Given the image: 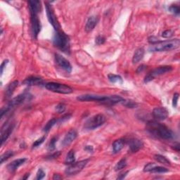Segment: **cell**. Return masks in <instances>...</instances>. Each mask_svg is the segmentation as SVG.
I'll use <instances>...</instances> for the list:
<instances>
[{
  "label": "cell",
  "instance_id": "6da1fadb",
  "mask_svg": "<svg viewBox=\"0 0 180 180\" xmlns=\"http://www.w3.org/2000/svg\"><path fill=\"white\" fill-rule=\"evenodd\" d=\"M148 130L151 134L165 140L172 139L175 135V133L168 127L156 121H151L148 123Z\"/></svg>",
  "mask_w": 180,
  "mask_h": 180
},
{
  "label": "cell",
  "instance_id": "7a4b0ae2",
  "mask_svg": "<svg viewBox=\"0 0 180 180\" xmlns=\"http://www.w3.org/2000/svg\"><path fill=\"white\" fill-rule=\"evenodd\" d=\"M53 43L54 46L64 53L69 54L70 51V39L64 32L56 30L53 37Z\"/></svg>",
  "mask_w": 180,
  "mask_h": 180
},
{
  "label": "cell",
  "instance_id": "3957f363",
  "mask_svg": "<svg viewBox=\"0 0 180 180\" xmlns=\"http://www.w3.org/2000/svg\"><path fill=\"white\" fill-rule=\"evenodd\" d=\"M180 40L179 39H175V40H170L168 41H164L154 44L149 49L151 51L161 52V51H168L171 50L176 49L179 47Z\"/></svg>",
  "mask_w": 180,
  "mask_h": 180
},
{
  "label": "cell",
  "instance_id": "277c9868",
  "mask_svg": "<svg viewBox=\"0 0 180 180\" xmlns=\"http://www.w3.org/2000/svg\"><path fill=\"white\" fill-rule=\"evenodd\" d=\"M106 122V117L102 114H97L86 120L84 125V128L86 130H94L98 128Z\"/></svg>",
  "mask_w": 180,
  "mask_h": 180
},
{
  "label": "cell",
  "instance_id": "5b68a950",
  "mask_svg": "<svg viewBox=\"0 0 180 180\" xmlns=\"http://www.w3.org/2000/svg\"><path fill=\"white\" fill-rule=\"evenodd\" d=\"M48 90L51 92L59 93V94H68L73 92L72 89L70 86H68L64 84H61L58 83H49L45 85Z\"/></svg>",
  "mask_w": 180,
  "mask_h": 180
},
{
  "label": "cell",
  "instance_id": "8992f818",
  "mask_svg": "<svg viewBox=\"0 0 180 180\" xmlns=\"http://www.w3.org/2000/svg\"><path fill=\"white\" fill-rule=\"evenodd\" d=\"M172 70V66L170 65H163V66H160L156 68V69L153 70L152 71L149 72L146 76L144 77V83H147L149 82L152 81L153 79H154L156 77L161 76L166 73V72H170Z\"/></svg>",
  "mask_w": 180,
  "mask_h": 180
},
{
  "label": "cell",
  "instance_id": "52a82bcc",
  "mask_svg": "<svg viewBox=\"0 0 180 180\" xmlns=\"http://www.w3.org/2000/svg\"><path fill=\"white\" fill-rule=\"evenodd\" d=\"M45 7H46V12L47 19L49 20L50 24H51V26H53V28L55 29V30H61V25L59 23L57 17L54 13L53 10V8L51 4L48 2L45 3Z\"/></svg>",
  "mask_w": 180,
  "mask_h": 180
},
{
  "label": "cell",
  "instance_id": "ba28073f",
  "mask_svg": "<svg viewBox=\"0 0 180 180\" xmlns=\"http://www.w3.org/2000/svg\"><path fill=\"white\" fill-rule=\"evenodd\" d=\"M89 160L86 159V160L80 161L77 163H73L70 164L69 167H68L65 170V173L67 175H76L78 174L79 172H80L82 170H83V168L85 167L87 164Z\"/></svg>",
  "mask_w": 180,
  "mask_h": 180
},
{
  "label": "cell",
  "instance_id": "9c48e42d",
  "mask_svg": "<svg viewBox=\"0 0 180 180\" xmlns=\"http://www.w3.org/2000/svg\"><path fill=\"white\" fill-rule=\"evenodd\" d=\"M30 21L32 35H33V38L37 39L39 33L41 31V28H42L40 20L39 19L37 14H30Z\"/></svg>",
  "mask_w": 180,
  "mask_h": 180
},
{
  "label": "cell",
  "instance_id": "30bf717a",
  "mask_svg": "<svg viewBox=\"0 0 180 180\" xmlns=\"http://www.w3.org/2000/svg\"><path fill=\"white\" fill-rule=\"evenodd\" d=\"M14 126L15 125L13 122H11V123L6 122L2 126L1 129V146L3 145V143L9 137L13 130Z\"/></svg>",
  "mask_w": 180,
  "mask_h": 180
},
{
  "label": "cell",
  "instance_id": "8fae6325",
  "mask_svg": "<svg viewBox=\"0 0 180 180\" xmlns=\"http://www.w3.org/2000/svg\"><path fill=\"white\" fill-rule=\"evenodd\" d=\"M55 61L59 67L68 72L72 71V65L66 58L58 54H55Z\"/></svg>",
  "mask_w": 180,
  "mask_h": 180
},
{
  "label": "cell",
  "instance_id": "7c38bea8",
  "mask_svg": "<svg viewBox=\"0 0 180 180\" xmlns=\"http://www.w3.org/2000/svg\"><path fill=\"white\" fill-rule=\"evenodd\" d=\"M30 97L28 93H23V94H20L19 96H17L16 97H14L9 101V103L8 104L7 106L10 109L14 108V107L19 106L20 104L23 103V102L28 99V97Z\"/></svg>",
  "mask_w": 180,
  "mask_h": 180
},
{
  "label": "cell",
  "instance_id": "4fadbf2b",
  "mask_svg": "<svg viewBox=\"0 0 180 180\" xmlns=\"http://www.w3.org/2000/svg\"><path fill=\"white\" fill-rule=\"evenodd\" d=\"M152 114L155 119L158 121L165 120L168 117V111L164 107H158L154 108Z\"/></svg>",
  "mask_w": 180,
  "mask_h": 180
},
{
  "label": "cell",
  "instance_id": "5bb4252c",
  "mask_svg": "<svg viewBox=\"0 0 180 180\" xmlns=\"http://www.w3.org/2000/svg\"><path fill=\"white\" fill-rule=\"evenodd\" d=\"M105 96H99L95 94H83L77 97V99L80 101H97L101 103L105 99Z\"/></svg>",
  "mask_w": 180,
  "mask_h": 180
},
{
  "label": "cell",
  "instance_id": "9a60e30c",
  "mask_svg": "<svg viewBox=\"0 0 180 180\" xmlns=\"http://www.w3.org/2000/svg\"><path fill=\"white\" fill-rule=\"evenodd\" d=\"M129 150L132 153H136L142 149L143 146V143L142 140L138 139H131L129 141Z\"/></svg>",
  "mask_w": 180,
  "mask_h": 180
},
{
  "label": "cell",
  "instance_id": "2e32d148",
  "mask_svg": "<svg viewBox=\"0 0 180 180\" xmlns=\"http://www.w3.org/2000/svg\"><path fill=\"white\" fill-rule=\"evenodd\" d=\"M77 136V133L75 129H71L68 132L65 134V137L63 138L62 141V144L63 146H67L70 145L73 141L76 139Z\"/></svg>",
  "mask_w": 180,
  "mask_h": 180
},
{
  "label": "cell",
  "instance_id": "e0dca14e",
  "mask_svg": "<svg viewBox=\"0 0 180 180\" xmlns=\"http://www.w3.org/2000/svg\"><path fill=\"white\" fill-rule=\"evenodd\" d=\"M124 99L122 97L118 95H113L110 97H106L105 99L101 102V104L106 105H114L118 103H122L124 101Z\"/></svg>",
  "mask_w": 180,
  "mask_h": 180
},
{
  "label": "cell",
  "instance_id": "ac0fdd59",
  "mask_svg": "<svg viewBox=\"0 0 180 180\" xmlns=\"http://www.w3.org/2000/svg\"><path fill=\"white\" fill-rule=\"evenodd\" d=\"M23 84L25 85L28 86H37L41 85L43 84V80L42 78L35 76H30L27 77L26 79H25Z\"/></svg>",
  "mask_w": 180,
  "mask_h": 180
},
{
  "label": "cell",
  "instance_id": "d6986e66",
  "mask_svg": "<svg viewBox=\"0 0 180 180\" xmlns=\"http://www.w3.org/2000/svg\"><path fill=\"white\" fill-rule=\"evenodd\" d=\"M26 161L27 159L24 158L16 159V160L13 161L9 164L7 165V170H9V172H10L11 173L14 172L16 171V170L20 167V165H22L23 164H24L25 162Z\"/></svg>",
  "mask_w": 180,
  "mask_h": 180
},
{
  "label": "cell",
  "instance_id": "ffe728a7",
  "mask_svg": "<svg viewBox=\"0 0 180 180\" xmlns=\"http://www.w3.org/2000/svg\"><path fill=\"white\" fill-rule=\"evenodd\" d=\"M28 7L30 14H38L41 11V2L40 1H28Z\"/></svg>",
  "mask_w": 180,
  "mask_h": 180
},
{
  "label": "cell",
  "instance_id": "44dd1931",
  "mask_svg": "<svg viewBox=\"0 0 180 180\" xmlns=\"http://www.w3.org/2000/svg\"><path fill=\"white\" fill-rule=\"evenodd\" d=\"M98 18L96 16H90L86 20L85 25V31L86 33H90L94 29L95 26L97 25L98 23Z\"/></svg>",
  "mask_w": 180,
  "mask_h": 180
},
{
  "label": "cell",
  "instance_id": "7402d4cb",
  "mask_svg": "<svg viewBox=\"0 0 180 180\" xmlns=\"http://www.w3.org/2000/svg\"><path fill=\"white\" fill-rule=\"evenodd\" d=\"M18 85H19V82L17 80H15L10 84H9V85L6 86L5 90V94H4V97H5L6 99H9Z\"/></svg>",
  "mask_w": 180,
  "mask_h": 180
},
{
  "label": "cell",
  "instance_id": "603a6c76",
  "mask_svg": "<svg viewBox=\"0 0 180 180\" xmlns=\"http://www.w3.org/2000/svg\"><path fill=\"white\" fill-rule=\"evenodd\" d=\"M144 49L143 48H139L137 49L134 52L133 57H132V62L133 63H137L139 62L141 60H142L144 56Z\"/></svg>",
  "mask_w": 180,
  "mask_h": 180
},
{
  "label": "cell",
  "instance_id": "cb8c5ba5",
  "mask_svg": "<svg viewBox=\"0 0 180 180\" xmlns=\"http://www.w3.org/2000/svg\"><path fill=\"white\" fill-rule=\"evenodd\" d=\"M125 145V142L122 139H119L115 140V142L113 143V151L115 154L119 153L121 150L123 149Z\"/></svg>",
  "mask_w": 180,
  "mask_h": 180
},
{
  "label": "cell",
  "instance_id": "d4e9b609",
  "mask_svg": "<svg viewBox=\"0 0 180 180\" xmlns=\"http://www.w3.org/2000/svg\"><path fill=\"white\" fill-rule=\"evenodd\" d=\"M154 158H155V160L158 161V163L163 164V165H171L170 161L168 160L166 157L162 156V155H160V154L155 155Z\"/></svg>",
  "mask_w": 180,
  "mask_h": 180
},
{
  "label": "cell",
  "instance_id": "484cf974",
  "mask_svg": "<svg viewBox=\"0 0 180 180\" xmlns=\"http://www.w3.org/2000/svg\"><path fill=\"white\" fill-rule=\"evenodd\" d=\"M58 122V119H57V118H54L53 119H51L47 122L46 125H45L43 130H44V132H49L50 129H51Z\"/></svg>",
  "mask_w": 180,
  "mask_h": 180
},
{
  "label": "cell",
  "instance_id": "4316f807",
  "mask_svg": "<svg viewBox=\"0 0 180 180\" xmlns=\"http://www.w3.org/2000/svg\"><path fill=\"white\" fill-rule=\"evenodd\" d=\"M75 161H76V154H75V151L73 150H71L67 154L65 160V163L70 165V164L75 163Z\"/></svg>",
  "mask_w": 180,
  "mask_h": 180
},
{
  "label": "cell",
  "instance_id": "83f0119b",
  "mask_svg": "<svg viewBox=\"0 0 180 180\" xmlns=\"http://www.w3.org/2000/svg\"><path fill=\"white\" fill-rule=\"evenodd\" d=\"M108 78L109 79V81L112 83L122 84V83H123V80H122V77L120 76H118V75L109 74L108 76Z\"/></svg>",
  "mask_w": 180,
  "mask_h": 180
},
{
  "label": "cell",
  "instance_id": "f1b7e54d",
  "mask_svg": "<svg viewBox=\"0 0 180 180\" xmlns=\"http://www.w3.org/2000/svg\"><path fill=\"white\" fill-rule=\"evenodd\" d=\"M127 166V160L125 158H122L120 161L118 162V163L116 164L115 166V170L118 171L121 170L125 168Z\"/></svg>",
  "mask_w": 180,
  "mask_h": 180
},
{
  "label": "cell",
  "instance_id": "f546056e",
  "mask_svg": "<svg viewBox=\"0 0 180 180\" xmlns=\"http://www.w3.org/2000/svg\"><path fill=\"white\" fill-rule=\"evenodd\" d=\"M13 155H14V153L12 151H7L2 154L1 156V158H1V164L4 163V162H5L8 159H9L11 157L13 156Z\"/></svg>",
  "mask_w": 180,
  "mask_h": 180
},
{
  "label": "cell",
  "instance_id": "4dcf8cb0",
  "mask_svg": "<svg viewBox=\"0 0 180 180\" xmlns=\"http://www.w3.org/2000/svg\"><path fill=\"white\" fill-rule=\"evenodd\" d=\"M150 172L153 173H165L169 172V170L166 168L162 167V166L156 165Z\"/></svg>",
  "mask_w": 180,
  "mask_h": 180
},
{
  "label": "cell",
  "instance_id": "1f68e13d",
  "mask_svg": "<svg viewBox=\"0 0 180 180\" xmlns=\"http://www.w3.org/2000/svg\"><path fill=\"white\" fill-rule=\"evenodd\" d=\"M57 139H58V138L56 137V136L51 139V141H50L49 143V144H48V151H52L56 149V143L57 142Z\"/></svg>",
  "mask_w": 180,
  "mask_h": 180
},
{
  "label": "cell",
  "instance_id": "d6a6232c",
  "mask_svg": "<svg viewBox=\"0 0 180 180\" xmlns=\"http://www.w3.org/2000/svg\"><path fill=\"white\" fill-rule=\"evenodd\" d=\"M169 10L170 12L174 13L175 15H179L180 13V8L178 5L176 4H172L169 7Z\"/></svg>",
  "mask_w": 180,
  "mask_h": 180
},
{
  "label": "cell",
  "instance_id": "836d02e7",
  "mask_svg": "<svg viewBox=\"0 0 180 180\" xmlns=\"http://www.w3.org/2000/svg\"><path fill=\"white\" fill-rule=\"evenodd\" d=\"M45 139H46V136H42V137L40 139H38L37 140H36L35 142L33 143V146H32V149H35V148L40 146L44 142Z\"/></svg>",
  "mask_w": 180,
  "mask_h": 180
},
{
  "label": "cell",
  "instance_id": "e575fe53",
  "mask_svg": "<svg viewBox=\"0 0 180 180\" xmlns=\"http://www.w3.org/2000/svg\"><path fill=\"white\" fill-rule=\"evenodd\" d=\"M65 108H66V106H65V104H63V103H59L56 106V111L58 113H63L65 111Z\"/></svg>",
  "mask_w": 180,
  "mask_h": 180
},
{
  "label": "cell",
  "instance_id": "d590c367",
  "mask_svg": "<svg viewBox=\"0 0 180 180\" xmlns=\"http://www.w3.org/2000/svg\"><path fill=\"white\" fill-rule=\"evenodd\" d=\"M123 105L127 107V108H135V107L137 106V104L135 103V102L133 101H126V100H124V101L122 102Z\"/></svg>",
  "mask_w": 180,
  "mask_h": 180
},
{
  "label": "cell",
  "instance_id": "8d00e7d4",
  "mask_svg": "<svg viewBox=\"0 0 180 180\" xmlns=\"http://www.w3.org/2000/svg\"><path fill=\"white\" fill-rule=\"evenodd\" d=\"M173 34H174V32L172 30H165L162 33V37L164 38H169L172 37Z\"/></svg>",
  "mask_w": 180,
  "mask_h": 180
},
{
  "label": "cell",
  "instance_id": "74e56055",
  "mask_svg": "<svg viewBox=\"0 0 180 180\" xmlns=\"http://www.w3.org/2000/svg\"><path fill=\"white\" fill-rule=\"evenodd\" d=\"M45 177V172L42 169H39L37 172V176H36V179L40 180L42 179Z\"/></svg>",
  "mask_w": 180,
  "mask_h": 180
},
{
  "label": "cell",
  "instance_id": "f35d334b",
  "mask_svg": "<svg viewBox=\"0 0 180 180\" xmlns=\"http://www.w3.org/2000/svg\"><path fill=\"white\" fill-rule=\"evenodd\" d=\"M156 165V164L154 163H148L146 165H145L144 168H143V171H144V172H150V171H151Z\"/></svg>",
  "mask_w": 180,
  "mask_h": 180
},
{
  "label": "cell",
  "instance_id": "ab89813d",
  "mask_svg": "<svg viewBox=\"0 0 180 180\" xmlns=\"http://www.w3.org/2000/svg\"><path fill=\"white\" fill-rule=\"evenodd\" d=\"M178 99H179V94L178 93H175V94L173 95V98H172V106L174 108H176L177 106Z\"/></svg>",
  "mask_w": 180,
  "mask_h": 180
},
{
  "label": "cell",
  "instance_id": "60d3db41",
  "mask_svg": "<svg viewBox=\"0 0 180 180\" xmlns=\"http://www.w3.org/2000/svg\"><path fill=\"white\" fill-rule=\"evenodd\" d=\"M105 41H106L105 38L104 37H102V36H100V35L98 36V37H97V38L95 39L96 44H98V45H101V44H104Z\"/></svg>",
  "mask_w": 180,
  "mask_h": 180
},
{
  "label": "cell",
  "instance_id": "b9f144b4",
  "mask_svg": "<svg viewBox=\"0 0 180 180\" xmlns=\"http://www.w3.org/2000/svg\"><path fill=\"white\" fill-rule=\"evenodd\" d=\"M161 41H160L158 40V38L156 37H154V36H151V37H149V42L151 43L152 44H158V43L161 42Z\"/></svg>",
  "mask_w": 180,
  "mask_h": 180
},
{
  "label": "cell",
  "instance_id": "7bdbcfd3",
  "mask_svg": "<svg viewBox=\"0 0 180 180\" xmlns=\"http://www.w3.org/2000/svg\"><path fill=\"white\" fill-rule=\"evenodd\" d=\"M70 117H71V115L70 114H66V115H64L63 116H62L61 118H59L58 119V122H63L65 121H67L68 120H69Z\"/></svg>",
  "mask_w": 180,
  "mask_h": 180
},
{
  "label": "cell",
  "instance_id": "ee69618b",
  "mask_svg": "<svg viewBox=\"0 0 180 180\" xmlns=\"http://www.w3.org/2000/svg\"><path fill=\"white\" fill-rule=\"evenodd\" d=\"M61 154L60 151H57V152H55L54 153V154H52L51 155H49V156H47V159H55V158H57L59 156V155Z\"/></svg>",
  "mask_w": 180,
  "mask_h": 180
},
{
  "label": "cell",
  "instance_id": "f6af8a7d",
  "mask_svg": "<svg viewBox=\"0 0 180 180\" xmlns=\"http://www.w3.org/2000/svg\"><path fill=\"white\" fill-rule=\"evenodd\" d=\"M8 63H9V60H7V59H6V60H4L3 61V62H2V65H1V67H0V68H1V75L3 74L4 68L6 67V64H7Z\"/></svg>",
  "mask_w": 180,
  "mask_h": 180
},
{
  "label": "cell",
  "instance_id": "bcb514c9",
  "mask_svg": "<svg viewBox=\"0 0 180 180\" xmlns=\"http://www.w3.org/2000/svg\"><path fill=\"white\" fill-rule=\"evenodd\" d=\"M146 68V65H141L139 66L138 67L137 70H136V72L137 73H139V72H142L143 70H144V69Z\"/></svg>",
  "mask_w": 180,
  "mask_h": 180
},
{
  "label": "cell",
  "instance_id": "7dc6e473",
  "mask_svg": "<svg viewBox=\"0 0 180 180\" xmlns=\"http://www.w3.org/2000/svg\"><path fill=\"white\" fill-rule=\"evenodd\" d=\"M85 149L86 150V151H88V152H92L93 151V150H94V149H93V146H85Z\"/></svg>",
  "mask_w": 180,
  "mask_h": 180
},
{
  "label": "cell",
  "instance_id": "c3c4849f",
  "mask_svg": "<svg viewBox=\"0 0 180 180\" xmlns=\"http://www.w3.org/2000/svg\"><path fill=\"white\" fill-rule=\"evenodd\" d=\"M127 173H128V171H127V172H125L124 173H122V174H120V176L118 177V179H124L125 177H126V175H127Z\"/></svg>",
  "mask_w": 180,
  "mask_h": 180
},
{
  "label": "cell",
  "instance_id": "681fc988",
  "mask_svg": "<svg viewBox=\"0 0 180 180\" xmlns=\"http://www.w3.org/2000/svg\"><path fill=\"white\" fill-rule=\"evenodd\" d=\"M62 179V177H61L60 175H58V174H54V175L53 179L58 180V179Z\"/></svg>",
  "mask_w": 180,
  "mask_h": 180
},
{
  "label": "cell",
  "instance_id": "f907efd6",
  "mask_svg": "<svg viewBox=\"0 0 180 180\" xmlns=\"http://www.w3.org/2000/svg\"><path fill=\"white\" fill-rule=\"evenodd\" d=\"M30 176V173H26V175H25V176L23 177V179H27Z\"/></svg>",
  "mask_w": 180,
  "mask_h": 180
}]
</instances>
